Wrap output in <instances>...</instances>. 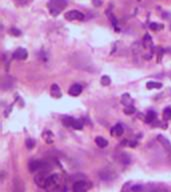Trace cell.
Instances as JSON below:
<instances>
[{"label":"cell","mask_w":171,"mask_h":192,"mask_svg":"<svg viewBox=\"0 0 171 192\" xmlns=\"http://www.w3.org/2000/svg\"><path fill=\"white\" fill-rule=\"evenodd\" d=\"M48 192H67V187L64 186V185L56 184L50 189H48Z\"/></svg>","instance_id":"obj_16"},{"label":"cell","mask_w":171,"mask_h":192,"mask_svg":"<svg viewBox=\"0 0 171 192\" xmlns=\"http://www.w3.org/2000/svg\"><path fill=\"white\" fill-rule=\"evenodd\" d=\"M67 6V0H50L47 3V8L52 16H58Z\"/></svg>","instance_id":"obj_1"},{"label":"cell","mask_w":171,"mask_h":192,"mask_svg":"<svg viewBox=\"0 0 171 192\" xmlns=\"http://www.w3.org/2000/svg\"><path fill=\"white\" fill-rule=\"evenodd\" d=\"M151 192H167V191H164V190H154V191H151Z\"/></svg>","instance_id":"obj_29"},{"label":"cell","mask_w":171,"mask_h":192,"mask_svg":"<svg viewBox=\"0 0 171 192\" xmlns=\"http://www.w3.org/2000/svg\"><path fill=\"white\" fill-rule=\"evenodd\" d=\"M14 1L19 3V4H25V3L28 1V0H14Z\"/></svg>","instance_id":"obj_28"},{"label":"cell","mask_w":171,"mask_h":192,"mask_svg":"<svg viewBox=\"0 0 171 192\" xmlns=\"http://www.w3.org/2000/svg\"><path fill=\"white\" fill-rule=\"evenodd\" d=\"M99 176L101 178L102 180H105V181H110L112 180L114 177H115V174L113 172H111L110 170H107V169H103L99 172Z\"/></svg>","instance_id":"obj_9"},{"label":"cell","mask_w":171,"mask_h":192,"mask_svg":"<svg viewBox=\"0 0 171 192\" xmlns=\"http://www.w3.org/2000/svg\"><path fill=\"white\" fill-rule=\"evenodd\" d=\"M100 82H101V85H103V86H108V85H110V83H111V80H110L109 76L104 75V76L101 77Z\"/></svg>","instance_id":"obj_22"},{"label":"cell","mask_w":171,"mask_h":192,"mask_svg":"<svg viewBox=\"0 0 171 192\" xmlns=\"http://www.w3.org/2000/svg\"><path fill=\"white\" fill-rule=\"evenodd\" d=\"M49 164L46 161L43 160H31L28 163V168L30 172H41V171H47V168Z\"/></svg>","instance_id":"obj_2"},{"label":"cell","mask_w":171,"mask_h":192,"mask_svg":"<svg viewBox=\"0 0 171 192\" xmlns=\"http://www.w3.org/2000/svg\"><path fill=\"white\" fill-rule=\"evenodd\" d=\"M42 138L47 144H52L54 142V134L50 130H45L42 133Z\"/></svg>","instance_id":"obj_11"},{"label":"cell","mask_w":171,"mask_h":192,"mask_svg":"<svg viewBox=\"0 0 171 192\" xmlns=\"http://www.w3.org/2000/svg\"><path fill=\"white\" fill-rule=\"evenodd\" d=\"M163 120L164 121H169L171 119V107H166L163 110Z\"/></svg>","instance_id":"obj_18"},{"label":"cell","mask_w":171,"mask_h":192,"mask_svg":"<svg viewBox=\"0 0 171 192\" xmlns=\"http://www.w3.org/2000/svg\"><path fill=\"white\" fill-rule=\"evenodd\" d=\"M146 87L148 89H160L162 87V83L155 82V81H149L146 83Z\"/></svg>","instance_id":"obj_17"},{"label":"cell","mask_w":171,"mask_h":192,"mask_svg":"<svg viewBox=\"0 0 171 192\" xmlns=\"http://www.w3.org/2000/svg\"><path fill=\"white\" fill-rule=\"evenodd\" d=\"M64 18L68 21H74V20H83L84 14L78 10H70L64 14Z\"/></svg>","instance_id":"obj_4"},{"label":"cell","mask_w":171,"mask_h":192,"mask_svg":"<svg viewBox=\"0 0 171 192\" xmlns=\"http://www.w3.org/2000/svg\"><path fill=\"white\" fill-rule=\"evenodd\" d=\"M157 140L159 141V143L161 144V146L166 150V152H168V153L171 154V142H170V141L163 135H158V136H157Z\"/></svg>","instance_id":"obj_6"},{"label":"cell","mask_w":171,"mask_h":192,"mask_svg":"<svg viewBox=\"0 0 171 192\" xmlns=\"http://www.w3.org/2000/svg\"><path fill=\"white\" fill-rule=\"evenodd\" d=\"M124 132V128L123 126L121 125V124H116V125H114L112 127V129L111 131H110V133H111V135L112 136H115V137H119V136H121L122 134Z\"/></svg>","instance_id":"obj_10"},{"label":"cell","mask_w":171,"mask_h":192,"mask_svg":"<svg viewBox=\"0 0 171 192\" xmlns=\"http://www.w3.org/2000/svg\"><path fill=\"white\" fill-rule=\"evenodd\" d=\"M156 117H157V114L155 111H152L150 110L148 112L146 113V116H145V122L146 123H152L154 121L156 120Z\"/></svg>","instance_id":"obj_14"},{"label":"cell","mask_w":171,"mask_h":192,"mask_svg":"<svg viewBox=\"0 0 171 192\" xmlns=\"http://www.w3.org/2000/svg\"><path fill=\"white\" fill-rule=\"evenodd\" d=\"M13 57L18 60H25L28 57V52L26 49L22 48V47H19V48H17L13 52Z\"/></svg>","instance_id":"obj_5"},{"label":"cell","mask_w":171,"mask_h":192,"mask_svg":"<svg viewBox=\"0 0 171 192\" xmlns=\"http://www.w3.org/2000/svg\"><path fill=\"white\" fill-rule=\"evenodd\" d=\"M95 143H96V145L100 148H104L108 145V141H107L105 138H103L101 136H97L95 138Z\"/></svg>","instance_id":"obj_15"},{"label":"cell","mask_w":171,"mask_h":192,"mask_svg":"<svg viewBox=\"0 0 171 192\" xmlns=\"http://www.w3.org/2000/svg\"><path fill=\"white\" fill-rule=\"evenodd\" d=\"M149 27H150V29L154 30V31H157V30L163 29V25L162 24H158V23H155V22H152V23H150Z\"/></svg>","instance_id":"obj_23"},{"label":"cell","mask_w":171,"mask_h":192,"mask_svg":"<svg viewBox=\"0 0 171 192\" xmlns=\"http://www.w3.org/2000/svg\"><path fill=\"white\" fill-rule=\"evenodd\" d=\"M82 90H83L82 86L80 85V84H78V83H75V84H73V85L69 88L68 93H69L70 96L77 97V96L80 95V94L82 93Z\"/></svg>","instance_id":"obj_7"},{"label":"cell","mask_w":171,"mask_h":192,"mask_svg":"<svg viewBox=\"0 0 171 192\" xmlns=\"http://www.w3.org/2000/svg\"><path fill=\"white\" fill-rule=\"evenodd\" d=\"M134 111H135V110H134V108L132 106H128V108L126 107V108L124 109V112H125V114H132Z\"/></svg>","instance_id":"obj_27"},{"label":"cell","mask_w":171,"mask_h":192,"mask_svg":"<svg viewBox=\"0 0 171 192\" xmlns=\"http://www.w3.org/2000/svg\"><path fill=\"white\" fill-rule=\"evenodd\" d=\"M143 44L146 48H150L152 46V38L149 34H146L143 38Z\"/></svg>","instance_id":"obj_20"},{"label":"cell","mask_w":171,"mask_h":192,"mask_svg":"<svg viewBox=\"0 0 171 192\" xmlns=\"http://www.w3.org/2000/svg\"><path fill=\"white\" fill-rule=\"evenodd\" d=\"M142 190H143V187L141 185L136 184V185H133V186L130 188L129 192H142Z\"/></svg>","instance_id":"obj_25"},{"label":"cell","mask_w":171,"mask_h":192,"mask_svg":"<svg viewBox=\"0 0 171 192\" xmlns=\"http://www.w3.org/2000/svg\"><path fill=\"white\" fill-rule=\"evenodd\" d=\"M87 190V183L83 180H78L73 184L74 192H85Z\"/></svg>","instance_id":"obj_8"},{"label":"cell","mask_w":171,"mask_h":192,"mask_svg":"<svg viewBox=\"0 0 171 192\" xmlns=\"http://www.w3.org/2000/svg\"><path fill=\"white\" fill-rule=\"evenodd\" d=\"M50 175L48 173V171H41L38 174H36L34 176V182L37 184V186L40 188H44L46 189L48 184V180L50 178Z\"/></svg>","instance_id":"obj_3"},{"label":"cell","mask_w":171,"mask_h":192,"mask_svg":"<svg viewBox=\"0 0 171 192\" xmlns=\"http://www.w3.org/2000/svg\"><path fill=\"white\" fill-rule=\"evenodd\" d=\"M50 94L54 98H60L61 97V90H60L59 86L57 84H52L51 85V87H50Z\"/></svg>","instance_id":"obj_12"},{"label":"cell","mask_w":171,"mask_h":192,"mask_svg":"<svg viewBox=\"0 0 171 192\" xmlns=\"http://www.w3.org/2000/svg\"><path fill=\"white\" fill-rule=\"evenodd\" d=\"M133 102V100L131 99L129 94H124L122 96V103L125 104L126 106H131V103Z\"/></svg>","instance_id":"obj_21"},{"label":"cell","mask_w":171,"mask_h":192,"mask_svg":"<svg viewBox=\"0 0 171 192\" xmlns=\"http://www.w3.org/2000/svg\"><path fill=\"white\" fill-rule=\"evenodd\" d=\"M26 147H27V149H32V148H34L35 146V141L31 139V138H28V139H26Z\"/></svg>","instance_id":"obj_24"},{"label":"cell","mask_w":171,"mask_h":192,"mask_svg":"<svg viewBox=\"0 0 171 192\" xmlns=\"http://www.w3.org/2000/svg\"><path fill=\"white\" fill-rule=\"evenodd\" d=\"M10 33H11L12 35H14V36H19L20 34H21L20 30L15 29V28H11V29H10Z\"/></svg>","instance_id":"obj_26"},{"label":"cell","mask_w":171,"mask_h":192,"mask_svg":"<svg viewBox=\"0 0 171 192\" xmlns=\"http://www.w3.org/2000/svg\"><path fill=\"white\" fill-rule=\"evenodd\" d=\"M71 127H73L76 130H81L83 128V122L81 120H79V119H73Z\"/></svg>","instance_id":"obj_19"},{"label":"cell","mask_w":171,"mask_h":192,"mask_svg":"<svg viewBox=\"0 0 171 192\" xmlns=\"http://www.w3.org/2000/svg\"><path fill=\"white\" fill-rule=\"evenodd\" d=\"M13 188H14V192H24L23 182L19 178H15L13 181Z\"/></svg>","instance_id":"obj_13"}]
</instances>
